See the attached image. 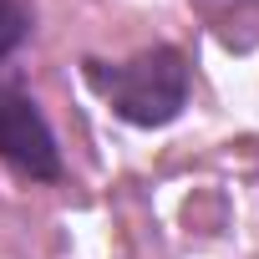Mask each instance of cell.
I'll list each match as a JSON object with an SVG mask.
<instances>
[{
    "instance_id": "cell-1",
    "label": "cell",
    "mask_w": 259,
    "mask_h": 259,
    "mask_svg": "<svg viewBox=\"0 0 259 259\" xmlns=\"http://www.w3.org/2000/svg\"><path fill=\"white\" fill-rule=\"evenodd\" d=\"M81 81L87 92L127 127L138 133H158V127H173L188 102H193V61L183 46L173 41H158V46H143L133 56H81Z\"/></svg>"
},
{
    "instance_id": "cell-2",
    "label": "cell",
    "mask_w": 259,
    "mask_h": 259,
    "mask_svg": "<svg viewBox=\"0 0 259 259\" xmlns=\"http://www.w3.org/2000/svg\"><path fill=\"white\" fill-rule=\"evenodd\" d=\"M0 163L31 183H61L66 178L61 143L51 133V122H46L41 102L16 76H0Z\"/></svg>"
},
{
    "instance_id": "cell-3",
    "label": "cell",
    "mask_w": 259,
    "mask_h": 259,
    "mask_svg": "<svg viewBox=\"0 0 259 259\" xmlns=\"http://www.w3.org/2000/svg\"><path fill=\"white\" fill-rule=\"evenodd\" d=\"M31 26H36V16L26 0H0V61H11L31 41Z\"/></svg>"
},
{
    "instance_id": "cell-4",
    "label": "cell",
    "mask_w": 259,
    "mask_h": 259,
    "mask_svg": "<svg viewBox=\"0 0 259 259\" xmlns=\"http://www.w3.org/2000/svg\"><path fill=\"white\" fill-rule=\"evenodd\" d=\"M208 26H213V31H224V36L239 46V31H244V26H254V31H259V0H213Z\"/></svg>"
},
{
    "instance_id": "cell-5",
    "label": "cell",
    "mask_w": 259,
    "mask_h": 259,
    "mask_svg": "<svg viewBox=\"0 0 259 259\" xmlns=\"http://www.w3.org/2000/svg\"><path fill=\"white\" fill-rule=\"evenodd\" d=\"M193 6H198V11H203V16H208V11H213V0H193Z\"/></svg>"
}]
</instances>
